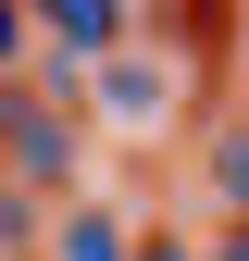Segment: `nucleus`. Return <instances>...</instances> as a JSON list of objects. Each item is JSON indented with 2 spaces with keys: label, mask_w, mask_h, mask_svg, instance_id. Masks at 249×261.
Returning <instances> with one entry per match:
<instances>
[{
  "label": "nucleus",
  "mask_w": 249,
  "mask_h": 261,
  "mask_svg": "<svg viewBox=\"0 0 249 261\" xmlns=\"http://www.w3.org/2000/svg\"><path fill=\"white\" fill-rule=\"evenodd\" d=\"M13 50H25V13H0V62H13Z\"/></svg>",
  "instance_id": "423d86ee"
},
{
  "label": "nucleus",
  "mask_w": 249,
  "mask_h": 261,
  "mask_svg": "<svg viewBox=\"0 0 249 261\" xmlns=\"http://www.w3.org/2000/svg\"><path fill=\"white\" fill-rule=\"evenodd\" d=\"M50 261H124V212L75 199V212H62V237H50Z\"/></svg>",
  "instance_id": "f03ea898"
},
{
  "label": "nucleus",
  "mask_w": 249,
  "mask_h": 261,
  "mask_svg": "<svg viewBox=\"0 0 249 261\" xmlns=\"http://www.w3.org/2000/svg\"><path fill=\"white\" fill-rule=\"evenodd\" d=\"M162 87H175L162 62H124V75H112V112H162Z\"/></svg>",
  "instance_id": "7ed1b4c3"
},
{
  "label": "nucleus",
  "mask_w": 249,
  "mask_h": 261,
  "mask_svg": "<svg viewBox=\"0 0 249 261\" xmlns=\"http://www.w3.org/2000/svg\"><path fill=\"white\" fill-rule=\"evenodd\" d=\"M212 187H225V199L249 212V124H237V137H225V149H212Z\"/></svg>",
  "instance_id": "20e7f679"
},
{
  "label": "nucleus",
  "mask_w": 249,
  "mask_h": 261,
  "mask_svg": "<svg viewBox=\"0 0 249 261\" xmlns=\"http://www.w3.org/2000/svg\"><path fill=\"white\" fill-rule=\"evenodd\" d=\"M124 261H200V249H175V237H150V249H124Z\"/></svg>",
  "instance_id": "39448f33"
},
{
  "label": "nucleus",
  "mask_w": 249,
  "mask_h": 261,
  "mask_svg": "<svg viewBox=\"0 0 249 261\" xmlns=\"http://www.w3.org/2000/svg\"><path fill=\"white\" fill-rule=\"evenodd\" d=\"M225 261H249V224H237V237H225Z\"/></svg>",
  "instance_id": "0eeeda50"
},
{
  "label": "nucleus",
  "mask_w": 249,
  "mask_h": 261,
  "mask_svg": "<svg viewBox=\"0 0 249 261\" xmlns=\"http://www.w3.org/2000/svg\"><path fill=\"white\" fill-rule=\"evenodd\" d=\"M38 25L62 38V62H100V50L124 38V13H112V0H62V13H38Z\"/></svg>",
  "instance_id": "f257e3e1"
}]
</instances>
